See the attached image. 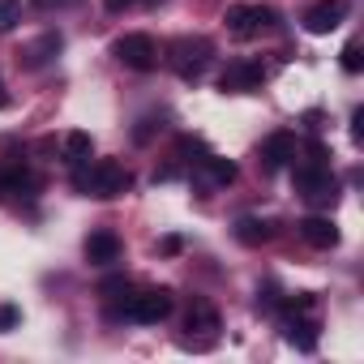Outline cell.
<instances>
[{
    "instance_id": "6da1fadb",
    "label": "cell",
    "mask_w": 364,
    "mask_h": 364,
    "mask_svg": "<svg viewBox=\"0 0 364 364\" xmlns=\"http://www.w3.org/2000/svg\"><path fill=\"white\" fill-rule=\"evenodd\" d=\"M73 185L82 189V193H90V198H120L124 189H129V171L116 163V159H99L95 167H86V163H77V176H73Z\"/></svg>"
},
{
    "instance_id": "7a4b0ae2",
    "label": "cell",
    "mask_w": 364,
    "mask_h": 364,
    "mask_svg": "<svg viewBox=\"0 0 364 364\" xmlns=\"http://www.w3.org/2000/svg\"><path fill=\"white\" fill-rule=\"evenodd\" d=\"M279 326H283V338H287L291 347H300V351H313V347H317V317H313V296H296V300L283 309Z\"/></svg>"
},
{
    "instance_id": "3957f363",
    "label": "cell",
    "mask_w": 364,
    "mask_h": 364,
    "mask_svg": "<svg viewBox=\"0 0 364 364\" xmlns=\"http://www.w3.org/2000/svg\"><path fill=\"white\" fill-rule=\"evenodd\" d=\"M296 193L304 202H334L338 185H334V176H330V167L321 159H304L296 167Z\"/></svg>"
},
{
    "instance_id": "277c9868",
    "label": "cell",
    "mask_w": 364,
    "mask_h": 364,
    "mask_svg": "<svg viewBox=\"0 0 364 364\" xmlns=\"http://www.w3.org/2000/svg\"><path fill=\"white\" fill-rule=\"evenodd\" d=\"M112 56H116L124 69H137V73H146V69H154V65H159V48H154V39H150V35H141V31L120 35V39L112 43Z\"/></svg>"
},
{
    "instance_id": "5b68a950",
    "label": "cell",
    "mask_w": 364,
    "mask_h": 364,
    "mask_svg": "<svg viewBox=\"0 0 364 364\" xmlns=\"http://www.w3.org/2000/svg\"><path fill=\"white\" fill-rule=\"evenodd\" d=\"M167 60H171V69L185 77V82H193V77H202L206 65H210V43H206V39H176L171 52H167Z\"/></svg>"
},
{
    "instance_id": "8992f818",
    "label": "cell",
    "mask_w": 364,
    "mask_h": 364,
    "mask_svg": "<svg viewBox=\"0 0 364 364\" xmlns=\"http://www.w3.org/2000/svg\"><path fill=\"white\" fill-rule=\"evenodd\" d=\"M129 321H141V326H154V321H163L167 313H171V291L167 287H150V291H137V296H129L124 300V309H120Z\"/></svg>"
},
{
    "instance_id": "52a82bcc",
    "label": "cell",
    "mask_w": 364,
    "mask_h": 364,
    "mask_svg": "<svg viewBox=\"0 0 364 364\" xmlns=\"http://www.w3.org/2000/svg\"><path fill=\"white\" fill-rule=\"evenodd\" d=\"M223 22H228V31L236 39H253L266 26H274V9H266V5H232Z\"/></svg>"
},
{
    "instance_id": "ba28073f",
    "label": "cell",
    "mask_w": 364,
    "mask_h": 364,
    "mask_svg": "<svg viewBox=\"0 0 364 364\" xmlns=\"http://www.w3.org/2000/svg\"><path fill=\"white\" fill-rule=\"evenodd\" d=\"M343 18H347V5H343V0H317V5L304 14V31H309V35H330V31L343 26Z\"/></svg>"
},
{
    "instance_id": "9c48e42d",
    "label": "cell",
    "mask_w": 364,
    "mask_h": 364,
    "mask_svg": "<svg viewBox=\"0 0 364 364\" xmlns=\"http://www.w3.org/2000/svg\"><path fill=\"white\" fill-rule=\"evenodd\" d=\"M262 82H266V69H262V65H253V60H232V65L223 69V77H219V86H223L228 95L257 90Z\"/></svg>"
},
{
    "instance_id": "30bf717a",
    "label": "cell",
    "mask_w": 364,
    "mask_h": 364,
    "mask_svg": "<svg viewBox=\"0 0 364 364\" xmlns=\"http://www.w3.org/2000/svg\"><path fill=\"white\" fill-rule=\"evenodd\" d=\"M296 133H270L266 141H262V167L266 171H279L283 163H291L296 159Z\"/></svg>"
},
{
    "instance_id": "8fae6325",
    "label": "cell",
    "mask_w": 364,
    "mask_h": 364,
    "mask_svg": "<svg viewBox=\"0 0 364 364\" xmlns=\"http://www.w3.org/2000/svg\"><path fill=\"white\" fill-rule=\"evenodd\" d=\"M300 236H304L313 249H334V245H338V228H334V219H321V215H309V219L300 223Z\"/></svg>"
},
{
    "instance_id": "7c38bea8",
    "label": "cell",
    "mask_w": 364,
    "mask_h": 364,
    "mask_svg": "<svg viewBox=\"0 0 364 364\" xmlns=\"http://www.w3.org/2000/svg\"><path fill=\"white\" fill-rule=\"evenodd\" d=\"M60 48H65V39H60L56 31H48L43 39H35V43L22 52V65H26V69H39V65H48V60H52Z\"/></svg>"
},
{
    "instance_id": "4fadbf2b",
    "label": "cell",
    "mask_w": 364,
    "mask_h": 364,
    "mask_svg": "<svg viewBox=\"0 0 364 364\" xmlns=\"http://www.w3.org/2000/svg\"><path fill=\"white\" fill-rule=\"evenodd\" d=\"M86 257H90L95 266H112V262H120V240H116L112 232H95V236L86 240Z\"/></svg>"
},
{
    "instance_id": "5bb4252c",
    "label": "cell",
    "mask_w": 364,
    "mask_h": 364,
    "mask_svg": "<svg viewBox=\"0 0 364 364\" xmlns=\"http://www.w3.org/2000/svg\"><path fill=\"white\" fill-rule=\"evenodd\" d=\"M202 180H206V185H232V180H236V163L232 159H219V154H206L202 159Z\"/></svg>"
},
{
    "instance_id": "9a60e30c",
    "label": "cell",
    "mask_w": 364,
    "mask_h": 364,
    "mask_svg": "<svg viewBox=\"0 0 364 364\" xmlns=\"http://www.w3.org/2000/svg\"><path fill=\"white\" fill-rule=\"evenodd\" d=\"M270 236H274V228H270L266 219H240V223H236V240L249 245V249H253V245H266Z\"/></svg>"
},
{
    "instance_id": "2e32d148",
    "label": "cell",
    "mask_w": 364,
    "mask_h": 364,
    "mask_svg": "<svg viewBox=\"0 0 364 364\" xmlns=\"http://www.w3.org/2000/svg\"><path fill=\"white\" fill-rule=\"evenodd\" d=\"M65 154H69L73 163H90V154H95V141H90V133L73 129V133L65 137Z\"/></svg>"
},
{
    "instance_id": "e0dca14e",
    "label": "cell",
    "mask_w": 364,
    "mask_h": 364,
    "mask_svg": "<svg viewBox=\"0 0 364 364\" xmlns=\"http://www.w3.org/2000/svg\"><path fill=\"white\" fill-rule=\"evenodd\" d=\"M22 22V0H0V35Z\"/></svg>"
},
{
    "instance_id": "ac0fdd59",
    "label": "cell",
    "mask_w": 364,
    "mask_h": 364,
    "mask_svg": "<svg viewBox=\"0 0 364 364\" xmlns=\"http://www.w3.org/2000/svg\"><path fill=\"white\" fill-rule=\"evenodd\" d=\"M189 330H219V317H215L206 304H198V309L189 313Z\"/></svg>"
},
{
    "instance_id": "d6986e66",
    "label": "cell",
    "mask_w": 364,
    "mask_h": 364,
    "mask_svg": "<svg viewBox=\"0 0 364 364\" xmlns=\"http://www.w3.org/2000/svg\"><path fill=\"white\" fill-rule=\"evenodd\" d=\"M18 321H22V309L18 304H0V334L18 330Z\"/></svg>"
},
{
    "instance_id": "ffe728a7",
    "label": "cell",
    "mask_w": 364,
    "mask_h": 364,
    "mask_svg": "<svg viewBox=\"0 0 364 364\" xmlns=\"http://www.w3.org/2000/svg\"><path fill=\"white\" fill-rule=\"evenodd\" d=\"M360 65H364L360 43H347V48H343V69H347V73H360Z\"/></svg>"
},
{
    "instance_id": "44dd1931",
    "label": "cell",
    "mask_w": 364,
    "mask_h": 364,
    "mask_svg": "<svg viewBox=\"0 0 364 364\" xmlns=\"http://www.w3.org/2000/svg\"><path fill=\"white\" fill-rule=\"evenodd\" d=\"M351 137H355V141H364V112H360V107L351 112Z\"/></svg>"
},
{
    "instance_id": "7402d4cb",
    "label": "cell",
    "mask_w": 364,
    "mask_h": 364,
    "mask_svg": "<svg viewBox=\"0 0 364 364\" xmlns=\"http://www.w3.org/2000/svg\"><path fill=\"white\" fill-rule=\"evenodd\" d=\"M99 291H103V296H120V291H129V283H124V279H107Z\"/></svg>"
},
{
    "instance_id": "603a6c76",
    "label": "cell",
    "mask_w": 364,
    "mask_h": 364,
    "mask_svg": "<svg viewBox=\"0 0 364 364\" xmlns=\"http://www.w3.org/2000/svg\"><path fill=\"white\" fill-rule=\"evenodd\" d=\"M39 5H43V9H52V5H56V9H65V5H77V0H39Z\"/></svg>"
},
{
    "instance_id": "cb8c5ba5",
    "label": "cell",
    "mask_w": 364,
    "mask_h": 364,
    "mask_svg": "<svg viewBox=\"0 0 364 364\" xmlns=\"http://www.w3.org/2000/svg\"><path fill=\"white\" fill-rule=\"evenodd\" d=\"M9 107V90H5V82H0V112Z\"/></svg>"
},
{
    "instance_id": "d4e9b609",
    "label": "cell",
    "mask_w": 364,
    "mask_h": 364,
    "mask_svg": "<svg viewBox=\"0 0 364 364\" xmlns=\"http://www.w3.org/2000/svg\"><path fill=\"white\" fill-rule=\"evenodd\" d=\"M107 5H112V9H124V5H129V0H107Z\"/></svg>"
},
{
    "instance_id": "484cf974",
    "label": "cell",
    "mask_w": 364,
    "mask_h": 364,
    "mask_svg": "<svg viewBox=\"0 0 364 364\" xmlns=\"http://www.w3.org/2000/svg\"><path fill=\"white\" fill-rule=\"evenodd\" d=\"M146 5H163V0H146Z\"/></svg>"
}]
</instances>
